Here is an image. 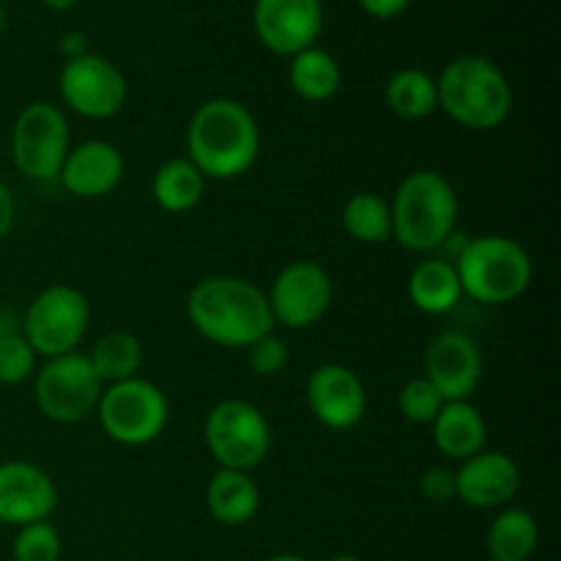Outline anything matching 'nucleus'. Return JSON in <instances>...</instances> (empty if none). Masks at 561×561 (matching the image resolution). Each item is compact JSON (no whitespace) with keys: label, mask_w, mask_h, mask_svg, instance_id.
Masks as SVG:
<instances>
[{"label":"nucleus","mask_w":561,"mask_h":561,"mask_svg":"<svg viewBox=\"0 0 561 561\" xmlns=\"http://www.w3.org/2000/svg\"><path fill=\"white\" fill-rule=\"evenodd\" d=\"M186 316L201 337L222 348L247 351L277 327L266 294L233 274L201 279L186 296Z\"/></svg>","instance_id":"f257e3e1"},{"label":"nucleus","mask_w":561,"mask_h":561,"mask_svg":"<svg viewBox=\"0 0 561 561\" xmlns=\"http://www.w3.org/2000/svg\"><path fill=\"white\" fill-rule=\"evenodd\" d=\"M261 153V129L250 107L228 96L203 102L186 124V159L203 179L230 181L244 175Z\"/></svg>","instance_id":"f03ea898"},{"label":"nucleus","mask_w":561,"mask_h":561,"mask_svg":"<svg viewBox=\"0 0 561 561\" xmlns=\"http://www.w3.org/2000/svg\"><path fill=\"white\" fill-rule=\"evenodd\" d=\"M438 110L471 131L499 129L513 110V85L507 75L482 55L449 60L436 80Z\"/></svg>","instance_id":"7ed1b4c3"},{"label":"nucleus","mask_w":561,"mask_h":561,"mask_svg":"<svg viewBox=\"0 0 561 561\" xmlns=\"http://www.w3.org/2000/svg\"><path fill=\"white\" fill-rule=\"evenodd\" d=\"M392 239L411 252L442 250L458 225V192L436 170H416L400 181L392 203Z\"/></svg>","instance_id":"20e7f679"},{"label":"nucleus","mask_w":561,"mask_h":561,"mask_svg":"<svg viewBox=\"0 0 561 561\" xmlns=\"http://www.w3.org/2000/svg\"><path fill=\"white\" fill-rule=\"evenodd\" d=\"M453 263L463 296L491 307L520 299L535 277L529 252L515 239L499 233L466 239Z\"/></svg>","instance_id":"39448f33"},{"label":"nucleus","mask_w":561,"mask_h":561,"mask_svg":"<svg viewBox=\"0 0 561 561\" xmlns=\"http://www.w3.org/2000/svg\"><path fill=\"white\" fill-rule=\"evenodd\" d=\"M203 442L219 469L247 471L266 460L272 449V427L266 414L250 400L230 398L214 405L203 425Z\"/></svg>","instance_id":"423d86ee"},{"label":"nucleus","mask_w":561,"mask_h":561,"mask_svg":"<svg viewBox=\"0 0 561 561\" xmlns=\"http://www.w3.org/2000/svg\"><path fill=\"white\" fill-rule=\"evenodd\" d=\"M96 414L110 442L121 447H146L168 427L170 405L157 383L135 376L110 383L99 398Z\"/></svg>","instance_id":"0eeeda50"},{"label":"nucleus","mask_w":561,"mask_h":561,"mask_svg":"<svg viewBox=\"0 0 561 561\" xmlns=\"http://www.w3.org/2000/svg\"><path fill=\"white\" fill-rule=\"evenodd\" d=\"M69 148V121L58 104L31 102L20 110L11 129V162L22 179L58 181Z\"/></svg>","instance_id":"6e6552de"},{"label":"nucleus","mask_w":561,"mask_h":561,"mask_svg":"<svg viewBox=\"0 0 561 561\" xmlns=\"http://www.w3.org/2000/svg\"><path fill=\"white\" fill-rule=\"evenodd\" d=\"M91 323V305L75 285H49L27 305L22 318V337L36 356L75 354Z\"/></svg>","instance_id":"1a4fd4ad"},{"label":"nucleus","mask_w":561,"mask_h":561,"mask_svg":"<svg viewBox=\"0 0 561 561\" xmlns=\"http://www.w3.org/2000/svg\"><path fill=\"white\" fill-rule=\"evenodd\" d=\"M102 392L104 383L80 351L53 356L33 376V400L38 411L58 425H77L96 414Z\"/></svg>","instance_id":"9d476101"},{"label":"nucleus","mask_w":561,"mask_h":561,"mask_svg":"<svg viewBox=\"0 0 561 561\" xmlns=\"http://www.w3.org/2000/svg\"><path fill=\"white\" fill-rule=\"evenodd\" d=\"M60 99L66 107L91 121H107L124 110L129 85L113 60L85 53L66 60L58 77Z\"/></svg>","instance_id":"9b49d317"},{"label":"nucleus","mask_w":561,"mask_h":561,"mask_svg":"<svg viewBox=\"0 0 561 561\" xmlns=\"http://www.w3.org/2000/svg\"><path fill=\"white\" fill-rule=\"evenodd\" d=\"M332 277L316 261H294L274 277L266 299L274 323L288 329H310L332 307Z\"/></svg>","instance_id":"f8f14e48"},{"label":"nucleus","mask_w":561,"mask_h":561,"mask_svg":"<svg viewBox=\"0 0 561 561\" xmlns=\"http://www.w3.org/2000/svg\"><path fill=\"white\" fill-rule=\"evenodd\" d=\"M252 27L268 53L294 58L316 47L323 31V5L321 0H255Z\"/></svg>","instance_id":"ddd939ff"},{"label":"nucleus","mask_w":561,"mask_h":561,"mask_svg":"<svg viewBox=\"0 0 561 561\" xmlns=\"http://www.w3.org/2000/svg\"><path fill=\"white\" fill-rule=\"evenodd\" d=\"M307 409L329 431H351L365 420L367 392L362 378L340 362L318 365L307 378Z\"/></svg>","instance_id":"4468645a"},{"label":"nucleus","mask_w":561,"mask_h":561,"mask_svg":"<svg viewBox=\"0 0 561 561\" xmlns=\"http://www.w3.org/2000/svg\"><path fill=\"white\" fill-rule=\"evenodd\" d=\"M58 507V488L42 466L31 460L0 463V524L27 526L49 520Z\"/></svg>","instance_id":"2eb2a0df"},{"label":"nucleus","mask_w":561,"mask_h":561,"mask_svg":"<svg viewBox=\"0 0 561 561\" xmlns=\"http://www.w3.org/2000/svg\"><path fill=\"white\" fill-rule=\"evenodd\" d=\"M425 378L444 400H469L482 381V354L466 332L436 334L425 351Z\"/></svg>","instance_id":"dca6fc26"},{"label":"nucleus","mask_w":561,"mask_h":561,"mask_svg":"<svg viewBox=\"0 0 561 561\" xmlns=\"http://www.w3.org/2000/svg\"><path fill=\"white\" fill-rule=\"evenodd\" d=\"M520 469L507 453H477L455 471V499L474 510H502L518 496Z\"/></svg>","instance_id":"f3484780"},{"label":"nucleus","mask_w":561,"mask_h":561,"mask_svg":"<svg viewBox=\"0 0 561 561\" xmlns=\"http://www.w3.org/2000/svg\"><path fill=\"white\" fill-rule=\"evenodd\" d=\"M124 153L110 140H85L71 146L64 159L58 181L69 195L96 201L110 195L124 179Z\"/></svg>","instance_id":"a211bd4d"},{"label":"nucleus","mask_w":561,"mask_h":561,"mask_svg":"<svg viewBox=\"0 0 561 561\" xmlns=\"http://www.w3.org/2000/svg\"><path fill=\"white\" fill-rule=\"evenodd\" d=\"M431 427L433 444H436L438 453L458 460V463L474 458L485 447V416L480 414V409L471 400H447Z\"/></svg>","instance_id":"6ab92c4d"},{"label":"nucleus","mask_w":561,"mask_h":561,"mask_svg":"<svg viewBox=\"0 0 561 561\" xmlns=\"http://www.w3.org/2000/svg\"><path fill=\"white\" fill-rule=\"evenodd\" d=\"M206 507L222 526H244L261 510V488L247 471L219 469L206 488Z\"/></svg>","instance_id":"aec40b11"},{"label":"nucleus","mask_w":561,"mask_h":561,"mask_svg":"<svg viewBox=\"0 0 561 561\" xmlns=\"http://www.w3.org/2000/svg\"><path fill=\"white\" fill-rule=\"evenodd\" d=\"M409 299L425 316H447L463 299L455 263L447 257H431L416 263L409 277Z\"/></svg>","instance_id":"412c9836"},{"label":"nucleus","mask_w":561,"mask_h":561,"mask_svg":"<svg viewBox=\"0 0 561 561\" xmlns=\"http://www.w3.org/2000/svg\"><path fill=\"white\" fill-rule=\"evenodd\" d=\"M540 546V524L524 507H502L491 520L485 548L491 561H529Z\"/></svg>","instance_id":"4be33fe9"},{"label":"nucleus","mask_w":561,"mask_h":561,"mask_svg":"<svg viewBox=\"0 0 561 561\" xmlns=\"http://www.w3.org/2000/svg\"><path fill=\"white\" fill-rule=\"evenodd\" d=\"M288 82L290 91L305 102H327L343 85V69L332 53L316 44L290 58Z\"/></svg>","instance_id":"5701e85b"},{"label":"nucleus","mask_w":561,"mask_h":561,"mask_svg":"<svg viewBox=\"0 0 561 561\" xmlns=\"http://www.w3.org/2000/svg\"><path fill=\"white\" fill-rule=\"evenodd\" d=\"M203 192H206V179L186 157L159 164L151 184L153 201L168 214L192 211L203 201Z\"/></svg>","instance_id":"b1692460"},{"label":"nucleus","mask_w":561,"mask_h":561,"mask_svg":"<svg viewBox=\"0 0 561 561\" xmlns=\"http://www.w3.org/2000/svg\"><path fill=\"white\" fill-rule=\"evenodd\" d=\"M91 362L93 373L102 383H118L126 378L140 376V367L146 362L142 343L131 332H107L93 343L91 354H85Z\"/></svg>","instance_id":"393cba45"},{"label":"nucleus","mask_w":561,"mask_h":561,"mask_svg":"<svg viewBox=\"0 0 561 561\" xmlns=\"http://www.w3.org/2000/svg\"><path fill=\"white\" fill-rule=\"evenodd\" d=\"M387 107L398 118L422 121L438 110V88L436 77L427 75L425 69H400L389 77L383 88Z\"/></svg>","instance_id":"a878e982"},{"label":"nucleus","mask_w":561,"mask_h":561,"mask_svg":"<svg viewBox=\"0 0 561 561\" xmlns=\"http://www.w3.org/2000/svg\"><path fill=\"white\" fill-rule=\"evenodd\" d=\"M343 228L359 244H383L392 239V211L381 195L359 192L343 206Z\"/></svg>","instance_id":"bb28decb"},{"label":"nucleus","mask_w":561,"mask_h":561,"mask_svg":"<svg viewBox=\"0 0 561 561\" xmlns=\"http://www.w3.org/2000/svg\"><path fill=\"white\" fill-rule=\"evenodd\" d=\"M11 553H14V561H58L64 553V542L49 520H38V524L16 529Z\"/></svg>","instance_id":"cd10ccee"},{"label":"nucleus","mask_w":561,"mask_h":561,"mask_svg":"<svg viewBox=\"0 0 561 561\" xmlns=\"http://www.w3.org/2000/svg\"><path fill=\"white\" fill-rule=\"evenodd\" d=\"M444 403H447V400L442 398V392H438L425 376L411 378L398 394L400 414H403V420L411 422V425H433V420H436L438 411L444 409Z\"/></svg>","instance_id":"c85d7f7f"},{"label":"nucleus","mask_w":561,"mask_h":561,"mask_svg":"<svg viewBox=\"0 0 561 561\" xmlns=\"http://www.w3.org/2000/svg\"><path fill=\"white\" fill-rule=\"evenodd\" d=\"M36 351L22 334H0V383L3 387H16L36 376Z\"/></svg>","instance_id":"c756f323"},{"label":"nucleus","mask_w":561,"mask_h":561,"mask_svg":"<svg viewBox=\"0 0 561 561\" xmlns=\"http://www.w3.org/2000/svg\"><path fill=\"white\" fill-rule=\"evenodd\" d=\"M247 362H250V370L255 376H279L290 362L288 343L274 332L266 334L247 348Z\"/></svg>","instance_id":"7c9ffc66"},{"label":"nucleus","mask_w":561,"mask_h":561,"mask_svg":"<svg viewBox=\"0 0 561 561\" xmlns=\"http://www.w3.org/2000/svg\"><path fill=\"white\" fill-rule=\"evenodd\" d=\"M420 493L427 502H453L455 499V471L444 469V466H433L420 477Z\"/></svg>","instance_id":"2f4dec72"},{"label":"nucleus","mask_w":561,"mask_h":561,"mask_svg":"<svg viewBox=\"0 0 561 561\" xmlns=\"http://www.w3.org/2000/svg\"><path fill=\"white\" fill-rule=\"evenodd\" d=\"M365 9V14L376 16V20H394L403 14L411 5V0H356Z\"/></svg>","instance_id":"473e14b6"},{"label":"nucleus","mask_w":561,"mask_h":561,"mask_svg":"<svg viewBox=\"0 0 561 561\" xmlns=\"http://www.w3.org/2000/svg\"><path fill=\"white\" fill-rule=\"evenodd\" d=\"M14 217H16L14 195H11L9 184L0 179V241H3L5 236L11 233V228H14Z\"/></svg>","instance_id":"72a5a7b5"},{"label":"nucleus","mask_w":561,"mask_h":561,"mask_svg":"<svg viewBox=\"0 0 561 561\" xmlns=\"http://www.w3.org/2000/svg\"><path fill=\"white\" fill-rule=\"evenodd\" d=\"M60 53L66 55V60L80 58V55L91 53V49H88V38H85V33H80V31L66 33V36L60 38Z\"/></svg>","instance_id":"f704fd0d"},{"label":"nucleus","mask_w":561,"mask_h":561,"mask_svg":"<svg viewBox=\"0 0 561 561\" xmlns=\"http://www.w3.org/2000/svg\"><path fill=\"white\" fill-rule=\"evenodd\" d=\"M42 3L53 11H69V9H75L80 0H42Z\"/></svg>","instance_id":"c9c22d12"},{"label":"nucleus","mask_w":561,"mask_h":561,"mask_svg":"<svg viewBox=\"0 0 561 561\" xmlns=\"http://www.w3.org/2000/svg\"><path fill=\"white\" fill-rule=\"evenodd\" d=\"M266 561H307L305 557H296V553H277V557L266 559Z\"/></svg>","instance_id":"e433bc0d"},{"label":"nucleus","mask_w":561,"mask_h":561,"mask_svg":"<svg viewBox=\"0 0 561 561\" xmlns=\"http://www.w3.org/2000/svg\"><path fill=\"white\" fill-rule=\"evenodd\" d=\"M329 561H362L359 557H351V553H340V557H332Z\"/></svg>","instance_id":"4c0bfd02"},{"label":"nucleus","mask_w":561,"mask_h":561,"mask_svg":"<svg viewBox=\"0 0 561 561\" xmlns=\"http://www.w3.org/2000/svg\"><path fill=\"white\" fill-rule=\"evenodd\" d=\"M3 27H5V14H3V5H0V36H3Z\"/></svg>","instance_id":"58836bf2"}]
</instances>
